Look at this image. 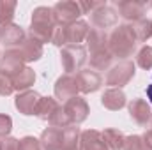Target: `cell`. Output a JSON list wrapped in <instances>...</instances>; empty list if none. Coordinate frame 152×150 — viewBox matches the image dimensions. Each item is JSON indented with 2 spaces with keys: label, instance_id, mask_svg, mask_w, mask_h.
Instances as JSON below:
<instances>
[{
  "label": "cell",
  "instance_id": "cell-12",
  "mask_svg": "<svg viewBox=\"0 0 152 150\" xmlns=\"http://www.w3.org/2000/svg\"><path fill=\"white\" fill-rule=\"evenodd\" d=\"M90 28H88V23L83 21V20H78L75 23L64 27V37H66V44L67 46H78L80 42H83L87 36H88Z\"/></svg>",
  "mask_w": 152,
  "mask_h": 150
},
{
  "label": "cell",
  "instance_id": "cell-37",
  "mask_svg": "<svg viewBox=\"0 0 152 150\" xmlns=\"http://www.w3.org/2000/svg\"><path fill=\"white\" fill-rule=\"evenodd\" d=\"M75 150H81V149H80V147H78V149H75Z\"/></svg>",
  "mask_w": 152,
  "mask_h": 150
},
{
  "label": "cell",
  "instance_id": "cell-34",
  "mask_svg": "<svg viewBox=\"0 0 152 150\" xmlns=\"http://www.w3.org/2000/svg\"><path fill=\"white\" fill-rule=\"evenodd\" d=\"M51 42L55 46H66V37H64V25H57L55 27V32H53V37H51Z\"/></svg>",
  "mask_w": 152,
  "mask_h": 150
},
{
  "label": "cell",
  "instance_id": "cell-8",
  "mask_svg": "<svg viewBox=\"0 0 152 150\" xmlns=\"http://www.w3.org/2000/svg\"><path fill=\"white\" fill-rule=\"evenodd\" d=\"M62 108H64V111H66L67 118L71 120L73 125H78V124L85 122L87 117H88V113H90V108H88L87 101L83 97H80V95L71 97L69 101H66Z\"/></svg>",
  "mask_w": 152,
  "mask_h": 150
},
{
  "label": "cell",
  "instance_id": "cell-5",
  "mask_svg": "<svg viewBox=\"0 0 152 150\" xmlns=\"http://www.w3.org/2000/svg\"><path fill=\"white\" fill-rule=\"evenodd\" d=\"M133 76H134V64L131 60H122L120 64L113 66L108 71L106 85L112 87V88H120V87L127 85Z\"/></svg>",
  "mask_w": 152,
  "mask_h": 150
},
{
  "label": "cell",
  "instance_id": "cell-19",
  "mask_svg": "<svg viewBox=\"0 0 152 150\" xmlns=\"http://www.w3.org/2000/svg\"><path fill=\"white\" fill-rule=\"evenodd\" d=\"M87 48L90 50V55L99 53V51H106L108 50V36L104 30L99 28H92L87 36Z\"/></svg>",
  "mask_w": 152,
  "mask_h": 150
},
{
  "label": "cell",
  "instance_id": "cell-11",
  "mask_svg": "<svg viewBox=\"0 0 152 150\" xmlns=\"http://www.w3.org/2000/svg\"><path fill=\"white\" fill-rule=\"evenodd\" d=\"M78 92L80 88H78V81L75 76L64 74L55 81V97L60 101H69L71 97L78 95Z\"/></svg>",
  "mask_w": 152,
  "mask_h": 150
},
{
  "label": "cell",
  "instance_id": "cell-15",
  "mask_svg": "<svg viewBox=\"0 0 152 150\" xmlns=\"http://www.w3.org/2000/svg\"><path fill=\"white\" fill-rule=\"evenodd\" d=\"M80 149L81 150H110L103 134L96 129H87L80 136Z\"/></svg>",
  "mask_w": 152,
  "mask_h": 150
},
{
  "label": "cell",
  "instance_id": "cell-33",
  "mask_svg": "<svg viewBox=\"0 0 152 150\" xmlns=\"http://www.w3.org/2000/svg\"><path fill=\"white\" fill-rule=\"evenodd\" d=\"M0 150H20V140L16 138H2L0 140Z\"/></svg>",
  "mask_w": 152,
  "mask_h": 150
},
{
  "label": "cell",
  "instance_id": "cell-3",
  "mask_svg": "<svg viewBox=\"0 0 152 150\" xmlns=\"http://www.w3.org/2000/svg\"><path fill=\"white\" fill-rule=\"evenodd\" d=\"M60 62H62V67L67 74L71 73H80L83 64L87 62V50L78 44V46H64L62 51H60Z\"/></svg>",
  "mask_w": 152,
  "mask_h": 150
},
{
  "label": "cell",
  "instance_id": "cell-7",
  "mask_svg": "<svg viewBox=\"0 0 152 150\" xmlns=\"http://www.w3.org/2000/svg\"><path fill=\"white\" fill-rule=\"evenodd\" d=\"M90 21H92V25H94L96 28L106 30V28L117 25V21H118V12H117L115 7L106 5V4L103 2L96 11L90 12Z\"/></svg>",
  "mask_w": 152,
  "mask_h": 150
},
{
  "label": "cell",
  "instance_id": "cell-36",
  "mask_svg": "<svg viewBox=\"0 0 152 150\" xmlns=\"http://www.w3.org/2000/svg\"><path fill=\"white\" fill-rule=\"evenodd\" d=\"M147 99H149V101L152 103V83L149 85V87H147Z\"/></svg>",
  "mask_w": 152,
  "mask_h": 150
},
{
  "label": "cell",
  "instance_id": "cell-28",
  "mask_svg": "<svg viewBox=\"0 0 152 150\" xmlns=\"http://www.w3.org/2000/svg\"><path fill=\"white\" fill-rule=\"evenodd\" d=\"M48 122H50V125H51V127H58V129H66L67 125H73V124H71V120L67 118V115H66V111H64V108H62V106H60L57 111L51 115V118H50Z\"/></svg>",
  "mask_w": 152,
  "mask_h": 150
},
{
  "label": "cell",
  "instance_id": "cell-35",
  "mask_svg": "<svg viewBox=\"0 0 152 150\" xmlns=\"http://www.w3.org/2000/svg\"><path fill=\"white\" fill-rule=\"evenodd\" d=\"M142 138H143V143H145V145L152 150V125L147 129V131H145V134H143Z\"/></svg>",
  "mask_w": 152,
  "mask_h": 150
},
{
  "label": "cell",
  "instance_id": "cell-22",
  "mask_svg": "<svg viewBox=\"0 0 152 150\" xmlns=\"http://www.w3.org/2000/svg\"><path fill=\"white\" fill-rule=\"evenodd\" d=\"M101 134H103V138H104V141H106V145H108L110 150H122L124 149L126 136H124L122 131L110 127V129H104Z\"/></svg>",
  "mask_w": 152,
  "mask_h": 150
},
{
  "label": "cell",
  "instance_id": "cell-2",
  "mask_svg": "<svg viewBox=\"0 0 152 150\" xmlns=\"http://www.w3.org/2000/svg\"><path fill=\"white\" fill-rule=\"evenodd\" d=\"M57 21L53 18L51 7H36L32 12V21H30V30L28 36L37 39L39 42H51L53 32H55Z\"/></svg>",
  "mask_w": 152,
  "mask_h": 150
},
{
  "label": "cell",
  "instance_id": "cell-26",
  "mask_svg": "<svg viewBox=\"0 0 152 150\" xmlns=\"http://www.w3.org/2000/svg\"><path fill=\"white\" fill-rule=\"evenodd\" d=\"M16 7H18V4L14 0H0V27L12 23Z\"/></svg>",
  "mask_w": 152,
  "mask_h": 150
},
{
  "label": "cell",
  "instance_id": "cell-18",
  "mask_svg": "<svg viewBox=\"0 0 152 150\" xmlns=\"http://www.w3.org/2000/svg\"><path fill=\"white\" fill-rule=\"evenodd\" d=\"M18 48L23 53L25 62H34V60H39L42 57V42H39L37 39H34L32 36L25 37V41Z\"/></svg>",
  "mask_w": 152,
  "mask_h": 150
},
{
  "label": "cell",
  "instance_id": "cell-29",
  "mask_svg": "<svg viewBox=\"0 0 152 150\" xmlns=\"http://www.w3.org/2000/svg\"><path fill=\"white\" fill-rule=\"evenodd\" d=\"M122 150H151L145 143H143V138L142 136H127L126 141H124V149Z\"/></svg>",
  "mask_w": 152,
  "mask_h": 150
},
{
  "label": "cell",
  "instance_id": "cell-31",
  "mask_svg": "<svg viewBox=\"0 0 152 150\" xmlns=\"http://www.w3.org/2000/svg\"><path fill=\"white\" fill-rule=\"evenodd\" d=\"M20 150H42L41 143L37 138L34 136H25L23 140H20Z\"/></svg>",
  "mask_w": 152,
  "mask_h": 150
},
{
  "label": "cell",
  "instance_id": "cell-17",
  "mask_svg": "<svg viewBox=\"0 0 152 150\" xmlns=\"http://www.w3.org/2000/svg\"><path fill=\"white\" fill-rule=\"evenodd\" d=\"M101 104L110 111H118L126 106V94L120 88H108L101 97Z\"/></svg>",
  "mask_w": 152,
  "mask_h": 150
},
{
  "label": "cell",
  "instance_id": "cell-13",
  "mask_svg": "<svg viewBox=\"0 0 152 150\" xmlns=\"http://www.w3.org/2000/svg\"><path fill=\"white\" fill-rule=\"evenodd\" d=\"M39 101H41V95L36 90H25V92H20L16 95L14 106L18 108V111L23 113V115H34Z\"/></svg>",
  "mask_w": 152,
  "mask_h": 150
},
{
  "label": "cell",
  "instance_id": "cell-24",
  "mask_svg": "<svg viewBox=\"0 0 152 150\" xmlns=\"http://www.w3.org/2000/svg\"><path fill=\"white\" fill-rule=\"evenodd\" d=\"M112 60H113V55L110 53V50L99 51V53L90 55V67H92L94 71H104V69L110 67Z\"/></svg>",
  "mask_w": 152,
  "mask_h": 150
},
{
  "label": "cell",
  "instance_id": "cell-14",
  "mask_svg": "<svg viewBox=\"0 0 152 150\" xmlns=\"http://www.w3.org/2000/svg\"><path fill=\"white\" fill-rule=\"evenodd\" d=\"M42 150H62L64 143V129L58 127H46L39 138Z\"/></svg>",
  "mask_w": 152,
  "mask_h": 150
},
{
  "label": "cell",
  "instance_id": "cell-20",
  "mask_svg": "<svg viewBox=\"0 0 152 150\" xmlns=\"http://www.w3.org/2000/svg\"><path fill=\"white\" fill-rule=\"evenodd\" d=\"M34 81H36V73H34L30 67L21 69L18 74L12 78L14 90H18V92H25V90H28V88L34 85Z\"/></svg>",
  "mask_w": 152,
  "mask_h": 150
},
{
  "label": "cell",
  "instance_id": "cell-30",
  "mask_svg": "<svg viewBox=\"0 0 152 150\" xmlns=\"http://www.w3.org/2000/svg\"><path fill=\"white\" fill-rule=\"evenodd\" d=\"M14 92V85H12V79L9 76L2 74L0 73V95H11Z\"/></svg>",
  "mask_w": 152,
  "mask_h": 150
},
{
  "label": "cell",
  "instance_id": "cell-27",
  "mask_svg": "<svg viewBox=\"0 0 152 150\" xmlns=\"http://www.w3.org/2000/svg\"><path fill=\"white\" fill-rule=\"evenodd\" d=\"M136 64L145 71L152 69V46H143L136 53Z\"/></svg>",
  "mask_w": 152,
  "mask_h": 150
},
{
  "label": "cell",
  "instance_id": "cell-16",
  "mask_svg": "<svg viewBox=\"0 0 152 150\" xmlns=\"http://www.w3.org/2000/svg\"><path fill=\"white\" fill-rule=\"evenodd\" d=\"M129 115H131V118H133L138 125L145 127V125L151 122L152 110H151V106H149L147 101H143V99H133V101L129 103Z\"/></svg>",
  "mask_w": 152,
  "mask_h": 150
},
{
  "label": "cell",
  "instance_id": "cell-10",
  "mask_svg": "<svg viewBox=\"0 0 152 150\" xmlns=\"http://www.w3.org/2000/svg\"><path fill=\"white\" fill-rule=\"evenodd\" d=\"M25 30L20 25L14 23H7L0 27V42L9 50V48H16L25 41Z\"/></svg>",
  "mask_w": 152,
  "mask_h": 150
},
{
  "label": "cell",
  "instance_id": "cell-21",
  "mask_svg": "<svg viewBox=\"0 0 152 150\" xmlns=\"http://www.w3.org/2000/svg\"><path fill=\"white\" fill-rule=\"evenodd\" d=\"M58 108H60V104L57 103V99H53V97H41L34 115H37L41 120H50L51 115L57 111Z\"/></svg>",
  "mask_w": 152,
  "mask_h": 150
},
{
  "label": "cell",
  "instance_id": "cell-4",
  "mask_svg": "<svg viewBox=\"0 0 152 150\" xmlns=\"http://www.w3.org/2000/svg\"><path fill=\"white\" fill-rule=\"evenodd\" d=\"M53 18L57 21V25H71L78 21V18L83 14L81 12V7H80V2H75V0H64V2H57L53 7Z\"/></svg>",
  "mask_w": 152,
  "mask_h": 150
},
{
  "label": "cell",
  "instance_id": "cell-25",
  "mask_svg": "<svg viewBox=\"0 0 152 150\" xmlns=\"http://www.w3.org/2000/svg\"><path fill=\"white\" fill-rule=\"evenodd\" d=\"M133 30H134L136 41H140V42L149 41V39L152 37V20H149V18L138 20V21L133 25Z\"/></svg>",
  "mask_w": 152,
  "mask_h": 150
},
{
  "label": "cell",
  "instance_id": "cell-23",
  "mask_svg": "<svg viewBox=\"0 0 152 150\" xmlns=\"http://www.w3.org/2000/svg\"><path fill=\"white\" fill-rule=\"evenodd\" d=\"M80 127L76 125H67L64 129V143H62V150H75L80 147Z\"/></svg>",
  "mask_w": 152,
  "mask_h": 150
},
{
  "label": "cell",
  "instance_id": "cell-1",
  "mask_svg": "<svg viewBox=\"0 0 152 150\" xmlns=\"http://www.w3.org/2000/svg\"><path fill=\"white\" fill-rule=\"evenodd\" d=\"M136 36L133 30V25H118L113 32L108 36V50L113 57L127 58L136 50Z\"/></svg>",
  "mask_w": 152,
  "mask_h": 150
},
{
  "label": "cell",
  "instance_id": "cell-32",
  "mask_svg": "<svg viewBox=\"0 0 152 150\" xmlns=\"http://www.w3.org/2000/svg\"><path fill=\"white\" fill-rule=\"evenodd\" d=\"M12 129V118L9 115H0V138H7Z\"/></svg>",
  "mask_w": 152,
  "mask_h": 150
},
{
  "label": "cell",
  "instance_id": "cell-9",
  "mask_svg": "<svg viewBox=\"0 0 152 150\" xmlns=\"http://www.w3.org/2000/svg\"><path fill=\"white\" fill-rule=\"evenodd\" d=\"M76 81H78V88L80 92L83 94H92L96 90L101 88V83H103V78L97 71L94 69H81L78 74H76Z\"/></svg>",
  "mask_w": 152,
  "mask_h": 150
},
{
  "label": "cell",
  "instance_id": "cell-6",
  "mask_svg": "<svg viewBox=\"0 0 152 150\" xmlns=\"http://www.w3.org/2000/svg\"><path fill=\"white\" fill-rule=\"evenodd\" d=\"M152 4L147 2H138V0H120V2H115V7L118 11V14L127 20V21H138L142 18H145L147 14V9L151 7Z\"/></svg>",
  "mask_w": 152,
  "mask_h": 150
}]
</instances>
